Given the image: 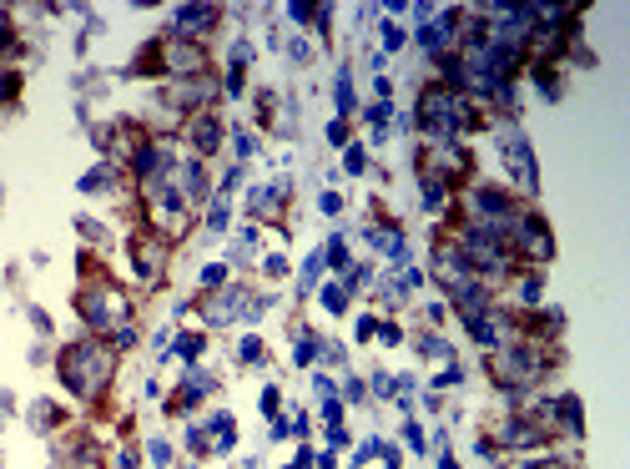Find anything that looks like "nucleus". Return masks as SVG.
<instances>
[{"label": "nucleus", "mask_w": 630, "mask_h": 469, "mask_svg": "<svg viewBox=\"0 0 630 469\" xmlns=\"http://www.w3.org/2000/svg\"><path fill=\"white\" fill-rule=\"evenodd\" d=\"M323 308H328V313H348V288H343V283H328V288H323Z\"/></svg>", "instance_id": "11"}, {"label": "nucleus", "mask_w": 630, "mask_h": 469, "mask_svg": "<svg viewBox=\"0 0 630 469\" xmlns=\"http://www.w3.org/2000/svg\"><path fill=\"white\" fill-rule=\"evenodd\" d=\"M383 469H398V449H388V444H383Z\"/></svg>", "instance_id": "43"}, {"label": "nucleus", "mask_w": 630, "mask_h": 469, "mask_svg": "<svg viewBox=\"0 0 630 469\" xmlns=\"http://www.w3.org/2000/svg\"><path fill=\"white\" fill-rule=\"evenodd\" d=\"M111 177H117L111 167H91L86 177H81V192H106V187H111Z\"/></svg>", "instance_id": "13"}, {"label": "nucleus", "mask_w": 630, "mask_h": 469, "mask_svg": "<svg viewBox=\"0 0 630 469\" xmlns=\"http://www.w3.org/2000/svg\"><path fill=\"white\" fill-rule=\"evenodd\" d=\"M217 142H222V127H217V116H192V147L202 152V157H212L217 152Z\"/></svg>", "instance_id": "9"}, {"label": "nucleus", "mask_w": 630, "mask_h": 469, "mask_svg": "<svg viewBox=\"0 0 630 469\" xmlns=\"http://www.w3.org/2000/svg\"><path fill=\"white\" fill-rule=\"evenodd\" d=\"M111 348H101V343H76V348H66L61 354V379H66V389L71 394H81V399H91V394H101L106 384H111Z\"/></svg>", "instance_id": "1"}, {"label": "nucleus", "mask_w": 630, "mask_h": 469, "mask_svg": "<svg viewBox=\"0 0 630 469\" xmlns=\"http://www.w3.org/2000/svg\"><path fill=\"white\" fill-rule=\"evenodd\" d=\"M343 167H348V172H363V167H368L363 147H348V157H343Z\"/></svg>", "instance_id": "24"}, {"label": "nucleus", "mask_w": 630, "mask_h": 469, "mask_svg": "<svg viewBox=\"0 0 630 469\" xmlns=\"http://www.w3.org/2000/svg\"><path fill=\"white\" fill-rule=\"evenodd\" d=\"M288 56H293V61H308L313 51H308V41H293V46H288Z\"/></svg>", "instance_id": "38"}, {"label": "nucleus", "mask_w": 630, "mask_h": 469, "mask_svg": "<svg viewBox=\"0 0 630 469\" xmlns=\"http://www.w3.org/2000/svg\"><path fill=\"white\" fill-rule=\"evenodd\" d=\"M520 298H525V303H540V278H525V288H520Z\"/></svg>", "instance_id": "30"}, {"label": "nucleus", "mask_w": 630, "mask_h": 469, "mask_svg": "<svg viewBox=\"0 0 630 469\" xmlns=\"http://www.w3.org/2000/svg\"><path fill=\"white\" fill-rule=\"evenodd\" d=\"M117 464H122V469H137V449H122V454H117Z\"/></svg>", "instance_id": "42"}, {"label": "nucleus", "mask_w": 630, "mask_h": 469, "mask_svg": "<svg viewBox=\"0 0 630 469\" xmlns=\"http://www.w3.org/2000/svg\"><path fill=\"white\" fill-rule=\"evenodd\" d=\"M318 273H323V253H313L308 263H303V278H298V288L308 293V288H318Z\"/></svg>", "instance_id": "17"}, {"label": "nucleus", "mask_w": 630, "mask_h": 469, "mask_svg": "<svg viewBox=\"0 0 630 469\" xmlns=\"http://www.w3.org/2000/svg\"><path fill=\"white\" fill-rule=\"evenodd\" d=\"M11 96H16V76L0 66V101H11Z\"/></svg>", "instance_id": "28"}, {"label": "nucleus", "mask_w": 630, "mask_h": 469, "mask_svg": "<svg viewBox=\"0 0 630 469\" xmlns=\"http://www.w3.org/2000/svg\"><path fill=\"white\" fill-rule=\"evenodd\" d=\"M499 157H504V167L514 172V182H520L525 192H535V187H540V167H535L530 142L520 137V127H504V132H499Z\"/></svg>", "instance_id": "3"}, {"label": "nucleus", "mask_w": 630, "mask_h": 469, "mask_svg": "<svg viewBox=\"0 0 630 469\" xmlns=\"http://www.w3.org/2000/svg\"><path fill=\"white\" fill-rule=\"evenodd\" d=\"M0 46H16V31L6 26V11H0Z\"/></svg>", "instance_id": "41"}, {"label": "nucleus", "mask_w": 630, "mask_h": 469, "mask_svg": "<svg viewBox=\"0 0 630 469\" xmlns=\"http://www.w3.org/2000/svg\"><path fill=\"white\" fill-rule=\"evenodd\" d=\"M459 379H464L459 369H449V374H439V384H434V389H454V384H459Z\"/></svg>", "instance_id": "39"}, {"label": "nucleus", "mask_w": 630, "mask_h": 469, "mask_svg": "<svg viewBox=\"0 0 630 469\" xmlns=\"http://www.w3.org/2000/svg\"><path fill=\"white\" fill-rule=\"evenodd\" d=\"M318 348H323V343H318L313 333H303V338H298V348H293V364H298V369H308V364L318 359Z\"/></svg>", "instance_id": "14"}, {"label": "nucleus", "mask_w": 630, "mask_h": 469, "mask_svg": "<svg viewBox=\"0 0 630 469\" xmlns=\"http://www.w3.org/2000/svg\"><path fill=\"white\" fill-rule=\"evenodd\" d=\"M288 16H293V21H298V26H303V21H313V16H318V11H313V6H288Z\"/></svg>", "instance_id": "37"}, {"label": "nucleus", "mask_w": 630, "mask_h": 469, "mask_svg": "<svg viewBox=\"0 0 630 469\" xmlns=\"http://www.w3.org/2000/svg\"><path fill=\"white\" fill-rule=\"evenodd\" d=\"M318 207L333 217V212H343V197H338V192H323V197H318Z\"/></svg>", "instance_id": "26"}, {"label": "nucleus", "mask_w": 630, "mask_h": 469, "mask_svg": "<svg viewBox=\"0 0 630 469\" xmlns=\"http://www.w3.org/2000/svg\"><path fill=\"white\" fill-rule=\"evenodd\" d=\"M368 122L383 132V122H388V101H378V106H368Z\"/></svg>", "instance_id": "29"}, {"label": "nucleus", "mask_w": 630, "mask_h": 469, "mask_svg": "<svg viewBox=\"0 0 630 469\" xmlns=\"http://www.w3.org/2000/svg\"><path fill=\"white\" fill-rule=\"evenodd\" d=\"M509 238L525 248V258H535V263H545L550 253H555V238H550V227H545V217H535V212H525V217H514L509 222Z\"/></svg>", "instance_id": "4"}, {"label": "nucleus", "mask_w": 630, "mask_h": 469, "mask_svg": "<svg viewBox=\"0 0 630 469\" xmlns=\"http://www.w3.org/2000/svg\"><path fill=\"white\" fill-rule=\"evenodd\" d=\"M262 273H267V278H282V273H288V263H282V258H277V253H272V258H267V263H262Z\"/></svg>", "instance_id": "33"}, {"label": "nucleus", "mask_w": 630, "mask_h": 469, "mask_svg": "<svg viewBox=\"0 0 630 469\" xmlns=\"http://www.w3.org/2000/svg\"><path fill=\"white\" fill-rule=\"evenodd\" d=\"M378 338H383V343H398L404 333H398V323H378Z\"/></svg>", "instance_id": "36"}, {"label": "nucleus", "mask_w": 630, "mask_h": 469, "mask_svg": "<svg viewBox=\"0 0 630 469\" xmlns=\"http://www.w3.org/2000/svg\"><path fill=\"white\" fill-rule=\"evenodd\" d=\"M383 46L398 51V46H404V31H398V26H383Z\"/></svg>", "instance_id": "31"}, {"label": "nucleus", "mask_w": 630, "mask_h": 469, "mask_svg": "<svg viewBox=\"0 0 630 469\" xmlns=\"http://www.w3.org/2000/svg\"><path fill=\"white\" fill-rule=\"evenodd\" d=\"M146 454H151V464H171V444H166V439H151Z\"/></svg>", "instance_id": "22"}, {"label": "nucleus", "mask_w": 630, "mask_h": 469, "mask_svg": "<svg viewBox=\"0 0 630 469\" xmlns=\"http://www.w3.org/2000/svg\"><path fill=\"white\" fill-rule=\"evenodd\" d=\"M227 217H233V212H227V197H217L212 212H207V227H212V232H227Z\"/></svg>", "instance_id": "18"}, {"label": "nucleus", "mask_w": 630, "mask_h": 469, "mask_svg": "<svg viewBox=\"0 0 630 469\" xmlns=\"http://www.w3.org/2000/svg\"><path fill=\"white\" fill-rule=\"evenodd\" d=\"M404 444H409V449H414V454H419V449H424V434H419V424H404Z\"/></svg>", "instance_id": "27"}, {"label": "nucleus", "mask_w": 630, "mask_h": 469, "mask_svg": "<svg viewBox=\"0 0 630 469\" xmlns=\"http://www.w3.org/2000/svg\"><path fill=\"white\" fill-rule=\"evenodd\" d=\"M233 142H237V157H252V137H247V132H237Z\"/></svg>", "instance_id": "40"}, {"label": "nucleus", "mask_w": 630, "mask_h": 469, "mask_svg": "<svg viewBox=\"0 0 630 469\" xmlns=\"http://www.w3.org/2000/svg\"><path fill=\"white\" fill-rule=\"evenodd\" d=\"M237 359H242V364H262V338H242Z\"/></svg>", "instance_id": "20"}, {"label": "nucleus", "mask_w": 630, "mask_h": 469, "mask_svg": "<svg viewBox=\"0 0 630 469\" xmlns=\"http://www.w3.org/2000/svg\"><path fill=\"white\" fill-rule=\"evenodd\" d=\"M338 122H343V116H353V81H348V71H338Z\"/></svg>", "instance_id": "12"}, {"label": "nucleus", "mask_w": 630, "mask_h": 469, "mask_svg": "<svg viewBox=\"0 0 630 469\" xmlns=\"http://www.w3.org/2000/svg\"><path fill=\"white\" fill-rule=\"evenodd\" d=\"M469 212H474V222H509L514 217V207L499 187H469Z\"/></svg>", "instance_id": "5"}, {"label": "nucleus", "mask_w": 630, "mask_h": 469, "mask_svg": "<svg viewBox=\"0 0 630 469\" xmlns=\"http://www.w3.org/2000/svg\"><path fill=\"white\" fill-rule=\"evenodd\" d=\"M202 348H207V338H202V333H182V338H177V354H182L187 364H197Z\"/></svg>", "instance_id": "15"}, {"label": "nucleus", "mask_w": 630, "mask_h": 469, "mask_svg": "<svg viewBox=\"0 0 630 469\" xmlns=\"http://www.w3.org/2000/svg\"><path fill=\"white\" fill-rule=\"evenodd\" d=\"M373 389H378V394H383V399H393V394H398V389H393V379H388V374H373Z\"/></svg>", "instance_id": "34"}, {"label": "nucleus", "mask_w": 630, "mask_h": 469, "mask_svg": "<svg viewBox=\"0 0 630 469\" xmlns=\"http://www.w3.org/2000/svg\"><path fill=\"white\" fill-rule=\"evenodd\" d=\"M328 142L343 147V142H348V127H343V122H328Z\"/></svg>", "instance_id": "32"}, {"label": "nucleus", "mask_w": 630, "mask_h": 469, "mask_svg": "<svg viewBox=\"0 0 630 469\" xmlns=\"http://www.w3.org/2000/svg\"><path fill=\"white\" fill-rule=\"evenodd\" d=\"M132 253H137V273H142V283H156V278H161V263H166V248H161V243H137Z\"/></svg>", "instance_id": "8"}, {"label": "nucleus", "mask_w": 630, "mask_h": 469, "mask_svg": "<svg viewBox=\"0 0 630 469\" xmlns=\"http://www.w3.org/2000/svg\"><path fill=\"white\" fill-rule=\"evenodd\" d=\"M111 338H117V348H137V328H127V323L111 333Z\"/></svg>", "instance_id": "25"}, {"label": "nucleus", "mask_w": 630, "mask_h": 469, "mask_svg": "<svg viewBox=\"0 0 630 469\" xmlns=\"http://www.w3.org/2000/svg\"><path fill=\"white\" fill-rule=\"evenodd\" d=\"M217 26V6H182L177 16H171V41L182 36H207Z\"/></svg>", "instance_id": "6"}, {"label": "nucleus", "mask_w": 630, "mask_h": 469, "mask_svg": "<svg viewBox=\"0 0 630 469\" xmlns=\"http://www.w3.org/2000/svg\"><path fill=\"white\" fill-rule=\"evenodd\" d=\"M81 318L96 328V333H117L127 323V298H122V288H111V283H91L81 293Z\"/></svg>", "instance_id": "2"}, {"label": "nucleus", "mask_w": 630, "mask_h": 469, "mask_svg": "<svg viewBox=\"0 0 630 469\" xmlns=\"http://www.w3.org/2000/svg\"><path fill=\"white\" fill-rule=\"evenodd\" d=\"M424 354H429V359H449L454 348H449L444 338H434V333H429V338H424Z\"/></svg>", "instance_id": "23"}, {"label": "nucleus", "mask_w": 630, "mask_h": 469, "mask_svg": "<svg viewBox=\"0 0 630 469\" xmlns=\"http://www.w3.org/2000/svg\"><path fill=\"white\" fill-rule=\"evenodd\" d=\"M323 263H333V273H348V248H343V238H333V243H328Z\"/></svg>", "instance_id": "16"}, {"label": "nucleus", "mask_w": 630, "mask_h": 469, "mask_svg": "<svg viewBox=\"0 0 630 469\" xmlns=\"http://www.w3.org/2000/svg\"><path fill=\"white\" fill-rule=\"evenodd\" d=\"M545 439H550V429L535 424V419H509L499 429V444H509V449H540Z\"/></svg>", "instance_id": "7"}, {"label": "nucleus", "mask_w": 630, "mask_h": 469, "mask_svg": "<svg viewBox=\"0 0 630 469\" xmlns=\"http://www.w3.org/2000/svg\"><path fill=\"white\" fill-rule=\"evenodd\" d=\"M535 86L545 96H560V81H555V71H545V61H535Z\"/></svg>", "instance_id": "19"}, {"label": "nucleus", "mask_w": 630, "mask_h": 469, "mask_svg": "<svg viewBox=\"0 0 630 469\" xmlns=\"http://www.w3.org/2000/svg\"><path fill=\"white\" fill-rule=\"evenodd\" d=\"M182 197L187 202H202L207 197V172H202V162H187L182 167Z\"/></svg>", "instance_id": "10"}, {"label": "nucleus", "mask_w": 630, "mask_h": 469, "mask_svg": "<svg viewBox=\"0 0 630 469\" xmlns=\"http://www.w3.org/2000/svg\"><path fill=\"white\" fill-rule=\"evenodd\" d=\"M343 399L358 404V399H363V384H358V379H348V384H343Z\"/></svg>", "instance_id": "35"}, {"label": "nucleus", "mask_w": 630, "mask_h": 469, "mask_svg": "<svg viewBox=\"0 0 630 469\" xmlns=\"http://www.w3.org/2000/svg\"><path fill=\"white\" fill-rule=\"evenodd\" d=\"M222 278H227V263H207V273H202V288H222Z\"/></svg>", "instance_id": "21"}]
</instances>
